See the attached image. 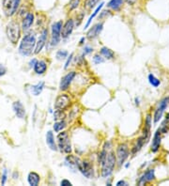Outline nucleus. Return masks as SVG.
Listing matches in <instances>:
<instances>
[{"mask_svg":"<svg viewBox=\"0 0 169 186\" xmlns=\"http://www.w3.org/2000/svg\"><path fill=\"white\" fill-rule=\"evenodd\" d=\"M116 156L114 154V152H110L107 157L106 160L104 162V164L103 165V169H102V176L103 178H108L114 171V168L116 167Z\"/></svg>","mask_w":169,"mask_h":186,"instance_id":"obj_3","label":"nucleus"},{"mask_svg":"<svg viewBox=\"0 0 169 186\" xmlns=\"http://www.w3.org/2000/svg\"><path fill=\"white\" fill-rule=\"evenodd\" d=\"M46 143L48 145V147L52 150V151H57V147L55 145V137H54V134L52 131H49L47 132L46 134Z\"/></svg>","mask_w":169,"mask_h":186,"instance_id":"obj_20","label":"nucleus"},{"mask_svg":"<svg viewBox=\"0 0 169 186\" xmlns=\"http://www.w3.org/2000/svg\"><path fill=\"white\" fill-rule=\"evenodd\" d=\"M67 56H68V52H67L66 50H59V51H57V53H56V58H57L58 60H61V59L66 58Z\"/></svg>","mask_w":169,"mask_h":186,"instance_id":"obj_32","label":"nucleus"},{"mask_svg":"<svg viewBox=\"0 0 169 186\" xmlns=\"http://www.w3.org/2000/svg\"><path fill=\"white\" fill-rule=\"evenodd\" d=\"M12 108L13 111L15 113V115L17 116V118L19 119H24L25 116V109L24 107V105L22 104L21 102H15L12 104Z\"/></svg>","mask_w":169,"mask_h":186,"instance_id":"obj_15","label":"nucleus"},{"mask_svg":"<svg viewBox=\"0 0 169 186\" xmlns=\"http://www.w3.org/2000/svg\"><path fill=\"white\" fill-rule=\"evenodd\" d=\"M106 157H107V152L103 150L100 154H99V163L103 166L106 160Z\"/></svg>","mask_w":169,"mask_h":186,"instance_id":"obj_33","label":"nucleus"},{"mask_svg":"<svg viewBox=\"0 0 169 186\" xmlns=\"http://www.w3.org/2000/svg\"><path fill=\"white\" fill-rule=\"evenodd\" d=\"M60 184L62 186H70L71 185V182H69L68 180H63L61 183H60Z\"/></svg>","mask_w":169,"mask_h":186,"instance_id":"obj_38","label":"nucleus"},{"mask_svg":"<svg viewBox=\"0 0 169 186\" xmlns=\"http://www.w3.org/2000/svg\"><path fill=\"white\" fill-rule=\"evenodd\" d=\"M93 51V49L89 46H86L85 47V50H84V55H87V54H89Z\"/></svg>","mask_w":169,"mask_h":186,"instance_id":"obj_37","label":"nucleus"},{"mask_svg":"<svg viewBox=\"0 0 169 186\" xmlns=\"http://www.w3.org/2000/svg\"><path fill=\"white\" fill-rule=\"evenodd\" d=\"M135 1H136V0H126V2H127L128 4H130V5L135 4Z\"/></svg>","mask_w":169,"mask_h":186,"instance_id":"obj_42","label":"nucleus"},{"mask_svg":"<svg viewBox=\"0 0 169 186\" xmlns=\"http://www.w3.org/2000/svg\"><path fill=\"white\" fill-rule=\"evenodd\" d=\"M84 40H85V38H82V39H81V41H80V43H81V44H83V43H84V42H83V41H84Z\"/></svg>","mask_w":169,"mask_h":186,"instance_id":"obj_43","label":"nucleus"},{"mask_svg":"<svg viewBox=\"0 0 169 186\" xmlns=\"http://www.w3.org/2000/svg\"><path fill=\"white\" fill-rule=\"evenodd\" d=\"M54 119L55 120H62L64 118H65V114L63 112V110H56L55 112V115H54Z\"/></svg>","mask_w":169,"mask_h":186,"instance_id":"obj_31","label":"nucleus"},{"mask_svg":"<svg viewBox=\"0 0 169 186\" xmlns=\"http://www.w3.org/2000/svg\"><path fill=\"white\" fill-rule=\"evenodd\" d=\"M100 0H85L84 2V7L87 9H92L95 8V6L98 4Z\"/></svg>","mask_w":169,"mask_h":186,"instance_id":"obj_28","label":"nucleus"},{"mask_svg":"<svg viewBox=\"0 0 169 186\" xmlns=\"http://www.w3.org/2000/svg\"><path fill=\"white\" fill-rule=\"evenodd\" d=\"M62 22L58 21L53 24L52 25V35H51V44L55 46L58 44L60 38H61V29H62Z\"/></svg>","mask_w":169,"mask_h":186,"instance_id":"obj_5","label":"nucleus"},{"mask_svg":"<svg viewBox=\"0 0 169 186\" xmlns=\"http://www.w3.org/2000/svg\"><path fill=\"white\" fill-rule=\"evenodd\" d=\"M74 28V23L72 19H69L64 25L62 26L61 29V37L63 39H67L68 37H70V35L72 33V30Z\"/></svg>","mask_w":169,"mask_h":186,"instance_id":"obj_12","label":"nucleus"},{"mask_svg":"<svg viewBox=\"0 0 169 186\" xmlns=\"http://www.w3.org/2000/svg\"><path fill=\"white\" fill-rule=\"evenodd\" d=\"M121 185H127V183L124 182V181H119L118 183H117V186H121Z\"/></svg>","mask_w":169,"mask_h":186,"instance_id":"obj_40","label":"nucleus"},{"mask_svg":"<svg viewBox=\"0 0 169 186\" xmlns=\"http://www.w3.org/2000/svg\"><path fill=\"white\" fill-rule=\"evenodd\" d=\"M149 81H150L151 85L153 86L154 88H158L160 86V84H161V81L158 78H156L153 74H150L149 75Z\"/></svg>","mask_w":169,"mask_h":186,"instance_id":"obj_29","label":"nucleus"},{"mask_svg":"<svg viewBox=\"0 0 169 186\" xmlns=\"http://www.w3.org/2000/svg\"><path fill=\"white\" fill-rule=\"evenodd\" d=\"M101 54H102L106 59H113V58L115 57V53H114L111 49H109V48H107V47H103V48L101 49Z\"/></svg>","mask_w":169,"mask_h":186,"instance_id":"obj_24","label":"nucleus"},{"mask_svg":"<svg viewBox=\"0 0 169 186\" xmlns=\"http://www.w3.org/2000/svg\"><path fill=\"white\" fill-rule=\"evenodd\" d=\"M33 68H34V72L37 74H43L47 70V64L42 60H40V61L37 60Z\"/></svg>","mask_w":169,"mask_h":186,"instance_id":"obj_19","label":"nucleus"},{"mask_svg":"<svg viewBox=\"0 0 169 186\" xmlns=\"http://www.w3.org/2000/svg\"><path fill=\"white\" fill-rule=\"evenodd\" d=\"M72 56H73V54H71V55H70V56L68 57L67 62H66V64H65V69H67V68L69 67V64H70V62H71V60Z\"/></svg>","mask_w":169,"mask_h":186,"instance_id":"obj_39","label":"nucleus"},{"mask_svg":"<svg viewBox=\"0 0 169 186\" xmlns=\"http://www.w3.org/2000/svg\"><path fill=\"white\" fill-rule=\"evenodd\" d=\"M21 0H4L3 2V8L8 16H12L16 13L19 6H20Z\"/></svg>","mask_w":169,"mask_h":186,"instance_id":"obj_6","label":"nucleus"},{"mask_svg":"<svg viewBox=\"0 0 169 186\" xmlns=\"http://www.w3.org/2000/svg\"><path fill=\"white\" fill-rule=\"evenodd\" d=\"M7 72V69L3 64H0V76L4 75Z\"/></svg>","mask_w":169,"mask_h":186,"instance_id":"obj_36","label":"nucleus"},{"mask_svg":"<svg viewBox=\"0 0 169 186\" xmlns=\"http://www.w3.org/2000/svg\"><path fill=\"white\" fill-rule=\"evenodd\" d=\"M47 35H48V30L44 29L41 32L38 41L36 42V47H35V51H34L35 54H39L42 50V48L44 47V45L46 43V40H47Z\"/></svg>","mask_w":169,"mask_h":186,"instance_id":"obj_13","label":"nucleus"},{"mask_svg":"<svg viewBox=\"0 0 169 186\" xmlns=\"http://www.w3.org/2000/svg\"><path fill=\"white\" fill-rule=\"evenodd\" d=\"M70 105V97L66 94H62L58 96L55 103V110H64Z\"/></svg>","mask_w":169,"mask_h":186,"instance_id":"obj_9","label":"nucleus"},{"mask_svg":"<svg viewBox=\"0 0 169 186\" xmlns=\"http://www.w3.org/2000/svg\"><path fill=\"white\" fill-rule=\"evenodd\" d=\"M66 128V122L62 120H59V121H56L54 125V130L55 132L58 133V132H61L62 130H64Z\"/></svg>","mask_w":169,"mask_h":186,"instance_id":"obj_26","label":"nucleus"},{"mask_svg":"<svg viewBox=\"0 0 169 186\" xmlns=\"http://www.w3.org/2000/svg\"><path fill=\"white\" fill-rule=\"evenodd\" d=\"M57 142H58V148L61 151L65 153H71V143L69 140V135L67 132H62L57 136Z\"/></svg>","mask_w":169,"mask_h":186,"instance_id":"obj_4","label":"nucleus"},{"mask_svg":"<svg viewBox=\"0 0 169 186\" xmlns=\"http://www.w3.org/2000/svg\"><path fill=\"white\" fill-rule=\"evenodd\" d=\"M103 27V23H99V24L93 25V26L88 30V32H87V38L88 40H94V39H96V38L100 35V33L102 32Z\"/></svg>","mask_w":169,"mask_h":186,"instance_id":"obj_14","label":"nucleus"},{"mask_svg":"<svg viewBox=\"0 0 169 186\" xmlns=\"http://www.w3.org/2000/svg\"><path fill=\"white\" fill-rule=\"evenodd\" d=\"M161 130H158L154 136H153V139H152V144H151V151L152 152H157L160 149V146H161Z\"/></svg>","mask_w":169,"mask_h":186,"instance_id":"obj_16","label":"nucleus"},{"mask_svg":"<svg viewBox=\"0 0 169 186\" xmlns=\"http://www.w3.org/2000/svg\"><path fill=\"white\" fill-rule=\"evenodd\" d=\"M77 168L79 169V171L87 179H92L94 178V169H93V167L91 166L90 163L85 161V162H82L79 164V166L77 167Z\"/></svg>","mask_w":169,"mask_h":186,"instance_id":"obj_8","label":"nucleus"},{"mask_svg":"<svg viewBox=\"0 0 169 186\" xmlns=\"http://www.w3.org/2000/svg\"><path fill=\"white\" fill-rule=\"evenodd\" d=\"M148 142V140H147V138L144 136H142L141 137H139L138 139H137V142H136V145L134 147V149H133V154H135L136 152H138L140 150H141V148L146 144Z\"/></svg>","mask_w":169,"mask_h":186,"instance_id":"obj_22","label":"nucleus"},{"mask_svg":"<svg viewBox=\"0 0 169 186\" xmlns=\"http://www.w3.org/2000/svg\"><path fill=\"white\" fill-rule=\"evenodd\" d=\"M7 182V169H4L3 175H2V180H1V184L4 185Z\"/></svg>","mask_w":169,"mask_h":186,"instance_id":"obj_35","label":"nucleus"},{"mask_svg":"<svg viewBox=\"0 0 169 186\" xmlns=\"http://www.w3.org/2000/svg\"><path fill=\"white\" fill-rule=\"evenodd\" d=\"M124 3V0H110L107 3V7L113 10H119Z\"/></svg>","mask_w":169,"mask_h":186,"instance_id":"obj_23","label":"nucleus"},{"mask_svg":"<svg viewBox=\"0 0 169 186\" xmlns=\"http://www.w3.org/2000/svg\"><path fill=\"white\" fill-rule=\"evenodd\" d=\"M34 22V14L32 12H28L25 17L23 19V23H22V27L24 31L28 30L30 28V26L32 25Z\"/></svg>","mask_w":169,"mask_h":186,"instance_id":"obj_17","label":"nucleus"},{"mask_svg":"<svg viewBox=\"0 0 169 186\" xmlns=\"http://www.w3.org/2000/svg\"><path fill=\"white\" fill-rule=\"evenodd\" d=\"M7 36L8 38V40L13 43L16 44L19 41L20 36H21V29H20V25L18 23L12 21L10 22L8 25H7Z\"/></svg>","mask_w":169,"mask_h":186,"instance_id":"obj_2","label":"nucleus"},{"mask_svg":"<svg viewBox=\"0 0 169 186\" xmlns=\"http://www.w3.org/2000/svg\"><path fill=\"white\" fill-rule=\"evenodd\" d=\"M81 3V0H71L70 3H69V8L70 10H73L75 8H77L79 7Z\"/></svg>","mask_w":169,"mask_h":186,"instance_id":"obj_30","label":"nucleus"},{"mask_svg":"<svg viewBox=\"0 0 169 186\" xmlns=\"http://www.w3.org/2000/svg\"><path fill=\"white\" fill-rule=\"evenodd\" d=\"M75 77V72H69L68 74H66L65 76L62 77L61 81H60V85H59V88L60 90H67L71 83V81L73 80V78Z\"/></svg>","mask_w":169,"mask_h":186,"instance_id":"obj_11","label":"nucleus"},{"mask_svg":"<svg viewBox=\"0 0 169 186\" xmlns=\"http://www.w3.org/2000/svg\"><path fill=\"white\" fill-rule=\"evenodd\" d=\"M155 179V171L154 169H149L140 179L139 184H144L147 182H151Z\"/></svg>","mask_w":169,"mask_h":186,"instance_id":"obj_18","label":"nucleus"},{"mask_svg":"<svg viewBox=\"0 0 169 186\" xmlns=\"http://www.w3.org/2000/svg\"><path fill=\"white\" fill-rule=\"evenodd\" d=\"M168 98H165L164 100L161 101L160 105H159V107L157 108V110L155 111V114H154V122L155 123H157L161 120V118L163 117V114H164L165 110L166 109V107L168 105Z\"/></svg>","mask_w":169,"mask_h":186,"instance_id":"obj_10","label":"nucleus"},{"mask_svg":"<svg viewBox=\"0 0 169 186\" xmlns=\"http://www.w3.org/2000/svg\"><path fill=\"white\" fill-rule=\"evenodd\" d=\"M93 61L95 64H100V63H103L104 61V59L100 56V55H96L94 57H93Z\"/></svg>","mask_w":169,"mask_h":186,"instance_id":"obj_34","label":"nucleus"},{"mask_svg":"<svg viewBox=\"0 0 169 186\" xmlns=\"http://www.w3.org/2000/svg\"><path fill=\"white\" fill-rule=\"evenodd\" d=\"M27 181H28V183L32 186H37L40 183V176L39 174H37L36 172H30L28 174V177H27Z\"/></svg>","mask_w":169,"mask_h":186,"instance_id":"obj_21","label":"nucleus"},{"mask_svg":"<svg viewBox=\"0 0 169 186\" xmlns=\"http://www.w3.org/2000/svg\"><path fill=\"white\" fill-rule=\"evenodd\" d=\"M103 5H104V2H103V3H101V5L97 7V8H96V9H95V11L93 12V14H92V15H91V16L89 17V19H88V21L87 22V24H86V27H85V29H86L87 27H88V25L90 24V23H91V21H92V19H93V18H94V17H95V16H96V15H97V14L99 13V11H100V10L102 9V8L103 7Z\"/></svg>","mask_w":169,"mask_h":186,"instance_id":"obj_27","label":"nucleus"},{"mask_svg":"<svg viewBox=\"0 0 169 186\" xmlns=\"http://www.w3.org/2000/svg\"><path fill=\"white\" fill-rule=\"evenodd\" d=\"M36 47V38L32 34L25 35L19 46V53L22 56H30L34 53Z\"/></svg>","mask_w":169,"mask_h":186,"instance_id":"obj_1","label":"nucleus"},{"mask_svg":"<svg viewBox=\"0 0 169 186\" xmlns=\"http://www.w3.org/2000/svg\"><path fill=\"white\" fill-rule=\"evenodd\" d=\"M43 88H44V83H43V82H40L39 84H37V85H35V86H32L31 91H32V93H33L35 96H38V95H40V94L41 93Z\"/></svg>","mask_w":169,"mask_h":186,"instance_id":"obj_25","label":"nucleus"},{"mask_svg":"<svg viewBox=\"0 0 169 186\" xmlns=\"http://www.w3.org/2000/svg\"><path fill=\"white\" fill-rule=\"evenodd\" d=\"M129 154H130L129 148L126 144L119 145L117 149V158H118V163L119 166H122L124 164L126 159L129 157Z\"/></svg>","mask_w":169,"mask_h":186,"instance_id":"obj_7","label":"nucleus"},{"mask_svg":"<svg viewBox=\"0 0 169 186\" xmlns=\"http://www.w3.org/2000/svg\"><path fill=\"white\" fill-rule=\"evenodd\" d=\"M36 62H37V60H36V59L31 60V61H30V63H29V64H30V67H34V65H35V63H36Z\"/></svg>","mask_w":169,"mask_h":186,"instance_id":"obj_41","label":"nucleus"}]
</instances>
